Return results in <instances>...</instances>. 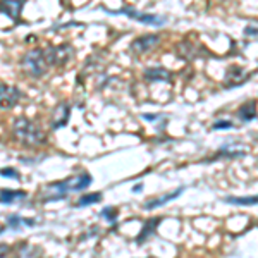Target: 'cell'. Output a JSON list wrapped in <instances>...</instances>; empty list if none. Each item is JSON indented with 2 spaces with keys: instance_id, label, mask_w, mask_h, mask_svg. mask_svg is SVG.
<instances>
[{
  "instance_id": "obj_24",
  "label": "cell",
  "mask_w": 258,
  "mask_h": 258,
  "mask_svg": "<svg viewBox=\"0 0 258 258\" xmlns=\"http://www.w3.org/2000/svg\"><path fill=\"white\" fill-rule=\"evenodd\" d=\"M249 33H251V36H256V28L255 26H248L246 30H244V35H249Z\"/></svg>"
},
{
  "instance_id": "obj_13",
  "label": "cell",
  "mask_w": 258,
  "mask_h": 258,
  "mask_svg": "<svg viewBox=\"0 0 258 258\" xmlns=\"http://www.w3.org/2000/svg\"><path fill=\"white\" fill-rule=\"evenodd\" d=\"M145 80L147 81H155V83H169L170 81V73L164 68H150L145 71Z\"/></svg>"
},
{
  "instance_id": "obj_16",
  "label": "cell",
  "mask_w": 258,
  "mask_h": 258,
  "mask_svg": "<svg viewBox=\"0 0 258 258\" xmlns=\"http://www.w3.org/2000/svg\"><path fill=\"white\" fill-rule=\"evenodd\" d=\"M91 181H93V179H91V176L88 172H83V174H80V176L73 177V191L86 189L91 184Z\"/></svg>"
},
{
  "instance_id": "obj_20",
  "label": "cell",
  "mask_w": 258,
  "mask_h": 258,
  "mask_svg": "<svg viewBox=\"0 0 258 258\" xmlns=\"http://www.w3.org/2000/svg\"><path fill=\"white\" fill-rule=\"evenodd\" d=\"M117 214H119L117 209H114V207H105L100 215H102L105 220H109L110 224H115V222H117Z\"/></svg>"
},
{
  "instance_id": "obj_19",
  "label": "cell",
  "mask_w": 258,
  "mask_h": 258,
  "mask_svg": "<svg viewBox=\"0 0 258 258\" xmlns=\"http://www.w3.org/2000/svg\"><path fill=\"white\" fill-rule=\"evenodd\" d=\"M217 157H226V159H236V157H244L243 150H231V147H224L217 153Z\"/></svg>"
},
{
  "instance_id": "obj_7",
  "label": "cell",
  "mask_w": 258,
  "mask_h": 258,
  "mask_svg": "<svg viewBox=\"0 0 258 258\" xmlns=\"http://www.w3.org/2000/svg\"><path fill=\"white\" fill-rule=\"evenodd\" d=\"M26 4V0H0V12L11 18L14 23L21 19V12Z\"/></svg>"
},
{
  "instance_id": "obj_10",
  "label": "cell",
  "mask_w": 258,
  "mask_h": 258,
  "mask_svg": "<svg viewBox=\"0 0 258 258\" xmlns=\"http://www.w3.org/2000/svg\"><path fill=\"white\" fill-rule=\"evenodd\" d=\"M182 189H184V188H177L176 191H170V193H165L164 197L148 200V202L143 205V209H145V210H153V209H159V207H164L165 203L170 202V200H176V198L179 197V195L182 193Z\"/></svg>"
},
{
  "instance_id": "obj_26",
  "label": "cell",
  "mask_w": 258,
  "mask_h": 258,
  "mask_svg": "<svg viewBox=\"0 0 258 258\" xmlns=\"http://www.w3.org/2000/svg\"><path fill=\"white\" fill-rule=\"evenodd\" d=\"M7 251H9V246H6V244H0V256H4Z\"/></svg>"
},
{
  "instance_id": "obj_12",
  "label": "cell",
  "mask_w": 258,
  "mask_h": 258,
  "mask_svg": "<svg viewBox=\"0 0 258 258\" xmlns=\"http://www.w3.org/2000/svg\"><path fill=\"white\" fill-rule=\"evenodd\" d=\"M248 78L244 76L243 69L241 68H236V66H232V68H229L227 71V76H226V88H232V86H239L243 85L244 81H246Z\"/></svg>"
},
{
  "instance_id": "obj_15",
  "label": "cell",
  "mask_w": 258,
  "mask_h": 258,
  "mask_svg": "<svg viewBox=\"0 0 258 258\" xmlns=\"http://www.w3.org/2000/svg\"><path fill=\"white\" fill-rule=\"evenodd\" d=\"M238 117L243 120V122H249L256 117V107H255V102L251 103H244L238 109Z\"/></svg>"
},
{
  "instance_id": "obj_22",
  "label": "cell",
  "mask_w": 258,
  "mask_h": 258,
  "mask_svg": "<svg viewBox=\"0 0 258 258\" xmlns=\"http://www.w3.org/2000/svg\"><path fill=\"white\" fill-rule=\"evenodd\" d=\"M7 224H9L12 229L18 231V229H21V226H23V219H21L19 215H9V217H7Z\"/></svg>"
},
{
  "instance_id": "obj_18",
  "label": "cell",
  "mask_w": 258,
  "mask_h": 258,
  "mask_svg": "<svg viewBox=\"0 0 258 258\" xmlns=\"http://www.w3.org/2000/svg\"><path fill=\"white\" fill-rule=\"evenodd\" d=\"M226 202L232 205H256V197H227Z\"/></svg>"
},
{
  "instance_id": "obj_4",
  "label": "cell",
  "mask_w": 258,
  "mask_h": 258,
  "mask_svg": "<svg viewBox=\"0 0 258 258\" xmlns=\"http://www.w3.org/2000/svg\"><path fill=\"white\" fill-rule=\"evenodd\" d=\"M73 191V177L64 179L59 182H52L45 188L43 195H41V202L48 203V202H57V200H64L68 195Z\"/></svg>"
},
{
  "instance_id": "obj_21",
  "label": "cell",
  "mask_w": 258,
  "mask_h": 258,
  "mask_svg": "<svg viewBox=\"0 0 258 258\" xmlns=\"http://www.w3.org/2000/svg\"><path fill=\"white\" fill-rule=\"evenodd\" d=\"M0 176L7 177V179H14V181H21L19 172L14 167H4V169H0Z\"/></svg>"
},
{
  "instance_id": "obj_9",
  "label": "cell",
  "mask_w": 258,
  "mask_h": 258,
  "mask_svg": "<svg viewBox=\"0 0 258 258\" xmlns=\"http://www.w3.org/2000/svg\"><path fill=\"white\" fill-rule=\"evenodd\" d=\"M69 115H71V107L68 105V103H60V105H57L55 110H53V114H52V119H50V122H52V129H60V127L68 126Z\"/></svg>"
},
{
  "instance_id": "obj_17",
  "label": "cell",
  "mask_w": 258,
  "mask_h": 258,
  "mask_svg": "<svg viewBox=\"0 0 258 258\" xmlns=\"http://www.w3.org/2000/svg\"><path fill=\"white\" fill-rule=\"evenodd\" d=\"M102 193H88L85 197H81L80 200L76 202V207L81 209V207H90V205H95V203L102 202Z\"/></svg>"
},
{
  "instance_id": "obj_6",
  "label": "cell",
  "mask_w": 258,
  "mask_h": 258,
  "mask_svg": "<svg viewBox=\"0 0 258 258\" xmlns=\"http://www.w3.org/2000/svg\"><path fill=\"white\" fill-rule=\"evenodd\" d=\"M23 93L11 85H0V109H12L19 102Z\"/></svg>"
},
{
  "instance_id": "obj_3",
  "label": "cell",
  "mask_w": 258,
  "mask_h": 258,
  "mask_svg": "<svg viewBox=\"0 0 258 258\" xmlns=\"http://www.w3.org/2000/svg\"><path fill=\"white\" fill-rule=\"evenodd\" d=\"M107 14L110 16H127L131 19H136L143 24H148V26H164L165 23V18L162 16H155V14H145V12H140L133 7H124V9H119V11H109V9H103Z\"/></svg>"
},
{
  "instance_id": "obj_11",
  "label": "cell",
  "mask_w": 258,
  "mask_h": 258,
  "mask_svg": "<svg viewBox=\"0 0 258 258\" xmlns=\"http://www.w3.org/2000/svg\"><path fill=\"white\" fill-rule=\"evenodd\" d=\"M162 222V217H153V219H148L147 222L143 224V229H141V232L138 236H136V243H145L150 236L155 234L157 232V227H159V224Z\"/></svg>"
},
{
  "instance_id": "obj_23",
  "label": "cell",
  "mask_w": 258,
  "mask_h": 258,
  "mask_svg": "<svg viewBox=\"0 0 258 258\" xmlns=\"http://www.w3.org/2000/svg\"><path fill=\"white\" fill-rule=\"evenodd\" d=\"M212 127L214 129H231V127H234V124L229 122V120H217V122H214Z\"/></svg>"
},
{
  "instance_id": "obj_8",
  "label": "cell",
  "mask_w": 258,
  "mask_h": 258,
  "mask_svg": "<svg viewBox=\"0 0 258 258\" xmlns=\"http://www.w3.org/2000/svg\"><path fill=\"white\" fill-rule=\"evenodd\" d=\"M160 36L159 35H145L141 38H136L131 43V50L135 53H147L150 52L155 45H159Z\"/></svg>"
},
{
  "instance_id": "obj_28",
  "label": "cell",
  "mask_w": 258,
  "mask_h": 258,
  "mask_svg": "<svg viewBox=\"0 0 258 258\" xmlns=\"http://www.w3.org/2000/svg\"><path fill=\"white\" fill-rule=\"evenodd\" d=\"M4 231H6V227H4V226H0V234H2Z\"/></svg>"
},
{
  "instance_id": "obj_1",
  "label": "cell",
  "mask_w": 258,
  "mask_h": 258,
  "mask_svg": "<svg viewBox=\"0 0 258 258\" xmlns=\"http://www.w3.org/2000/svg\"><path fill=\"white\" fill-rule=\"evenodd\" d=\"M12 133H14L16 140L23 143L24 147H40V145L47 143V135L43 133L38 124L26 117H18L12 124Z\"/></svg>"
},
{
  "instance_id": "obj_2",
  "label": "cell",
  "mask_w": 258,
  "mask_h": 258,
  "mask_svg": "<svg viewBox=\"0 0 258 258\" xmlns=\"http://www.w3.org/2000/svg\"><path fill=\"white\" fill-rule=\"evenodd\" d=\"M21 68H23L24 73L31 78H41L45 73L48 71V62L45 59V52L43 48H35L30 50L26 55L21 60Z\"/></svg>"
},
{
  "instance_id": "obj_5",
  "label": "cell",
  "mask_w": 258,
  "mask_h": 258,
  "mask_svg": "<svg viewBox=\"0 0 258 258\" xmlns=\"http://www.w3.org/2000/svg\"><path fill=\"white\" fill-rule=\"evenodd\" d=\"M43 52L48 66H64L71 60V57H74V48L69 43L59 45V47H50Z\"/></svg>"
},
{
  "instance_id": "obj_25",
  "label": "cell",
  "mask_w": 258,
  "mask_h": 258,
  "mask_svg": "<svg viewBox=\"0 0 258 258\" xmlns=\"http://www.w3.org/2000/svg\"><path fill=\"white\" fill-rule=\"evenodd\" d=\"M143 117L147 119V120H150V122H153V120L159 119V115H153V114H143Z\"/></svg>"
},
{
  "instance_id": "obj_14",
  "label": "cell",
  "mask_w": 258,
  "mask_h": 258,
  "mask_svg": "<svg viewBox=\"0 0 258 258\" xmlns=\"http://www.w3.org/2000/svg\"><path fill=\"white\" fill-rule=\"evenodd\" d=\"M28 197L26 191H14V189H2L0 191V203L4 205H12L14 202L24 200Z\"/></svg>"
},
{
  "instance_id": "obj_27",
  "label": "cell",
  "mask_w": 258,
  "mask_h": 258,
  "mask_svg": "<svg viewBox=\"0 0 258 258\" xmlns=\"http://www.w3.org/2000/svg\"><path fill=\"white\" fill-rule=\"evenodd\" d=\"M141 189H143V184H136L135 188H133V193H140Z\"/></svg>"
}]
</instances>
